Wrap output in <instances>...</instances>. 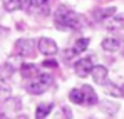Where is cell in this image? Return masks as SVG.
<instances>
[{
  "label": "cell",
  "mask_w": 124,
  "mask_h": 119,
  "mask_svg": "<svg viewBox=\"0 0 124 119\" xmlns=\"http://www.w3.org/2000/svg\"><path fill=\"white\" fill-rule=\"evenodd\" d=\"M54 24L59 30H79L84 25V19L76 14L74 10H70L69 7L61 5L57 10H55V15H54Z\"/></svg>",
  "instance_id": "obj_1"
},
{
  "label": "cell",
  "mask_w": 124,
  "mask_h": 119,
  "mask_svg": "<svg viewBox=\"0 0 124 119\" xmlns=\"http://www.w3.org/2000/svg\"><path fill=\"white\" fill-rule=\"evenodd\" d=\"M52 84H54V77L50 74H39L37 77L29 80L27 91L30 94H34V96H39V94H44Z\"/></svg>",
  "instance_id": "obj_2"
},
{
  "label": "cell",
  "mask_w": 124,
  "mask_h": 119,
  "mask_svg": "<svg viewBox=\"0 0 124 119\" xmlns=\"http://www.w3.org/2000/svg\"><path fill=\"white\" fill-rule=\"evenodd\" d=\"M37 49H39L40 54L47 56V57H52L59 52V47H57L55 40H52L50 37H40L37 40Z\"/></svg>",
  "instance_id": "obj_3"
},
{
  "label": "cell",
  "mask_w": 124,
  "mask_h": 119,
  "mask_svg": "<svg viewBox=\"0 0 124 119\" xmlns=\"http://www.w3.org/2000/svg\"><path fill=\"white\" fill-rule=\"evenodd\" d=\"M92 69H94V64L91 57H82L74 64V72L77 77H87L92 72Z\"/></svg>",
  "instance_id": "obj_4"
},
{
  "label": "cell",
  "mask_w": 124,
  "mask_h": 119,
  "mask_svg": "<svg viewBox=\"0 0 124 119\" xmlns=\"http://www.w3.org/2000/svg\"><path fill=\"white\" fill-rule=\"evenodd\" d=\"M34 50V40L30 39H19L15 42V54L20 57H29Z\"/></svg>",
  "instance_id": "obj_5"
},
{
  "label": "cell",
  "mask_w": 124,
  "mask_h": 119,
  "mask_svg": "<svg viewBox=\"0 0 124 119\" xmlns=\"http://www.w3.org/2000/svg\"><path fill=\"white\" fill-rule=\"evenodd\" d=\"M91 76H92V80L96 84H106V79L109 76V71H107L106 65H94Z\"/></svg>",
  "instance_id": "obj_6"
},
{
  "label": "cell",
  "mask_w": 124,
  "mask_h": 119,
  "mask_svg": "<svg viewBox=\"0 0 124 119\" xmlns=\"http://www.w3.org/2000/svg\"><path fill=\"white\" fill-rule=\"evenodd\" d=\"M20 74H22V77H25V79H34V77L39 76V69H37L35 64L25 62V64L20 65Z\"/></svg>",
  "instance_id": "obj_7"
},
{
  "label": "cell",
  "mask_w": 124,
  "mask_h": 119,
  "mask_svg": "<svg viewBox=\"0 0 124 119\" xmlns=\"http://www.w3.org/2000/svg\"><path fill=\"white\" fill-rule=\"evenodd\" d=\"M81 89H82V94H84V104H85V106H94V104L97 102V94H96V91H94L91 86H87V84H84Z\"/></svg>",
  "instance_id": "obj_8"
},
{
  "label": "cell",
  "mask_w": 124,
  "mask_h": 119,
  "mask_svg": "<svg viewBox=\"0 0 124 119\" xmlns=\"http://www.w3.org/2000/svg\"><path fill=\"white\" fill-rule=\"evenodd\" d=\"M101 47H102L106 52H117L121 49V42L114 37H106V39L101 42Z\"/></svg>",
  "instance_id": "obj_9"
},
{
  "label": "cell",
  "mask_w": 124,
  "mask_h": 119,
  "mask_svg": "<svg viewBox=\"0 0 124 119\" xmlns=\"http://www.w3.org/2000/svg\"><path fill=\"white\" fill-rule=\"evenodd\" d=\"M116 15V7H104V8H97L94 12V19L96 20H106Z\"/></svg>",
  "instance_id": "obj_10"
},
{
  "label": "cell",
  "mask_w": 124,
  "mask_h": 119,
  "mask_svg": "<svg viewBox=\"0 0 124 119\" xmlns=\"http://www.w3.org/2000/svg\"><path fill=\"white\" fill-rule=\"evenodd\" d=\"M50 112H52V104H50V102H42V104L37 106V109H35V118L37 119H45Z\"/></svg>",
  "instance_id": "obj_11"
},
{
  "label": "cell",
  "mask_w": 124,
  "mask_h": 119,
  "mask_svg": "<svg viewBox=\"0 0 124 119\" xmlns=\"http://www.w3.org/2000/svg\"><path fill=\"white\" fill-rule=\"evenodd\" d=\"M87 47H89V39H87V37H81V39H77L74 42L72 50H74L76 54H82L84 50H87Z\"/></svg>",
  "instance_id": "obj_12"
},
{
  "label": "cell",
  "mask_w": 124,
  "mask_h": 119,
  "mask_svg": "<svg viewBox=\"0 0 124 119\" xmlns=\"http://www.w3.org/2000/svg\"><path fill=\"white\" fill-rule=\"evenodd\" d=\"M69 101L72 104H84V94L82 89H72L69 92Z\"/></svg>",
  "instance_id": "obj_13"
},
{
  "label": "cell",
  "mask_w": 124,
  "mask_h": 119,
  "mask_svg": "<svg viewBox=\"0 0 124 119\" xmlns=\"http://www.w3.org/2000/svg\"><path fill=\"white\" fill-rule=\"evenodd\" d=\"M12 74H14V67H12V64H2L0 65V80H7L12 77Z\"/></svg>",
  "instance_id": "obj_14"
},
{
  "label": "cell",
  "mask_w": 124,
  "mask_h": 119,
  "mask_svg": "<svg viewBox=\"0 0 124 119\" xmlns=\"http://www.w3.org/2000/svg\"><path fill=\"white\" fill-rule=\"evenodd\" d=\"M3 8L7 12H15L20 8V0H3Z\"/></svg>",
  "instance_id": "obj_15"
},
{
  "label": "cell",
  "mask_w": 124,
  "mask_h": 119,
  "mask_svg": "<svg viewBox=\"0 0 124 119\" xmlns=\"http://www.w3.org/2000/svg\"><path fill=\"white\" fill-rule=\"evenodd\" d=\"M106 92H107V94H111V96H116V97L124 96L123 87H117V86H114V84H107V86H106Z\"/></svg>",
  "instance_id": "obj_16"
},
{
  "label": "cell",
  "mask_w": 124,
  "mask_h": 119,
  "mask_svg": "<svg viewBox=\"0 0 124 119\" xmlns=\"http://www.w3.org/2000/svg\"><path fill=\"white\" fill-rule=\"evenodd\" d=\"M101 109H102L104 112L114 114V112H117L119 106H117V104H114V102H109V101H106V102H102V104H101Z\"/></svg>",
  "instance_id": "obj_17"
},
{
  "label": "cell",
  "mask_w": 124,
  "mask_h": 119,
  "mask_svg": "<svg viewBox=\"0 0 124 119\" xmlns=\"http://www.w3.org/2000/svg\"><path fill=\"white\" fill-rule=\"evenodd\" d=\"M12 92H10V87L7 86H0V104H5L7 101L10 99Z\"/></svg>",
  "instance_id": "obj_18"
},
{
  "label": "cell",
  "mask_w": 124,
  "mask_h": 119,
  "mask_svg": "<svg viewBox=\"0 0 124 119\" xmlns=\"http://www.w3.org/2000/svg\"><path fill=\"white\" fill-rule=\"evenodd\" d=\"M47 5H49V0H34V7L44 10V14H47Z\"/></svg>",
  "instance_id": "obj_19"
},
{
  "label": "cell",
  "mask_w": 124,
  "mask_h": 119,
  "mask_svg": "<svg viewBox=\"0 0 124 119\" xmlns=\"http://www.w3.org/2000/svg\"><path fill=\"white\" fill-rule=\"evenodd\" d=\"M32 5H34V0H20V8L25 12H29Z\"/></svg>",
  "instance_id": "obj_20"
},
{
  "label": "cell",
  "mask_w": 124,
  "mask_h": 119,
  "mask_svg": "<svg viewBox=\"0 0 124 119\" xmlns=\"http://www.w3.org/2000/svg\"><path fill=\"white\" fill-rule=\"evenodd\" d=\"M42 65H44V67H57V62H55V60H44Z\"/></svg>",
  "instance_id": "obj_21"
},
{
  "label": "cell",
  "mask_w": 124,
  "mask_h": 119,
  "mask_svg": "<svg viewBox=\"0 0 124 119\" xmlns=\"http://www.w3.org/2000/svg\"><path fill=\"white\" fill-rule=\"evenodd\" d=\"M7 34H8V29H5V27L0 25V35H7Z\"/></svg>",
  "instance_id": "obj_22"
},
{
  "label": "cell",
  "mask_w": 124,
  "mask_h": 119,
  "mask_svg": "<svg viewBox=\"0 0 124 119\" xmlns=\"http://www.w3.org/2000/svg\"><path fill=\"white\" fill-rule=\"evenodd\" d=\"M114 19L117 22H124V14H119V15H114Z\"/></svg>",
  "instance_id": "obj_23"
},
{
  "label": "cell",
  "mask_w": 124,
  "mask_h": 119,
  "mask_svg": "<svg viewBox=\"0 0 124 119\" xmlns=\"http://www.w3.org/2000/svg\"><path fill=\"white\" fill-rule=\"evenodd\" d=\"M12 119H29L25 114H19V116H15V118H12Z\"/></svg>",
  "instance_id": "obj_24"
}]
</instances>
